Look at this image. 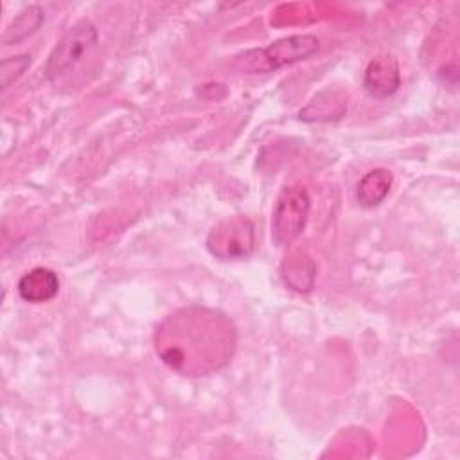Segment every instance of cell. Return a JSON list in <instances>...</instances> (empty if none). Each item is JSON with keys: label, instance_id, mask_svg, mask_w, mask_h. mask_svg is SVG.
Wrapping results in <instances>:
<instances>
[{"label": "cell", "instance_id": "cell-8", "mask_svg": "<svg viewBox=\"0 0 460 460\" xmlns=\"http://www.w3.org/2000/svg\"><path fill=\"white\" fill-rule=\"evenodd\" d=\"M280 277L289 289L298 293H307L314 286L316 266L305 252L295 250L284 259L280 266Z\"/></svg>", "mask_w": 460, "mask_h": 460}, {"label": "cell", "instance_id": "cell-2", "mask_svg": "<svg viewBox=\"0 0 460 460\" xmlns=\"http://www.w3.org/2000/svg\"><path fill=\"white\" fill-rule=\"evenodd\" d=\"M318 50V38L313 34H295L277 40L264 49H253L235 59L243 74H264L280 66L302 61Z\"/></svg>", "mask_w": 460, "mask_h": 460}, {"label": "cell", "instance_id": "cell-6", "mask_svg": "<svg viewBox=\"0 0 460 460\" xmlns=\"http://www.w3.org/2000/svg\"><path fill=\"white\" fill-rule=\"evenodd\" d=\"M363 84L367 92L377 99H385L397 92L401 84L399 65L392 56L374 58L363 75Z\"/></svg>", "mask_w": 460, "mask_h": 460}, {"label": "cell", "instance_id": "cell-12", "mask_svg": "<svg viewBox=\"0 0 460 460\" xmlns=\"http://www.w3.org/2000/svg\"><path fill=\"white\" fill-rule=\"evenodd\" d=\"M31 65V56L22 54L16 58H7L2 61V70H0V81H2V88H9L11 83H14Z\"/></svg>", "mask_w": 460, "mask_h": 460}, {"label": "cell", "instance_id": "cell-1", "mask_svg": "<svg viewBox=\"0 0 460 460\" xmlns=\"http://www.w3.org/2000/svg\"><path fill=\"white\" fill-rule=\"evenodd\" d=\"M235 347V325L210 307H181L165 316L155 331V350L162 363L189 377L221 370Z\"/></svg>", "mask_w": 460, "mask_h": 460}, {"label": "cell", "instance_id": "cell-5", "mask_svg": "<svg viewBox=\"0 0 460 460\" xmlns=\"http://www.w3.org/2000/svg\"><path fill=\"white\" fill-rule=\"evenodd\" d=\"M207 248L217 259L248 257L255 248L253 223L244 216L219 221L207 237Z\"/></svg>", "mask_w": 460, "mask_h": 460}, {"label": "cell", "instance_id": "cell-3", "mask_svg": "<svg viewBox=\"0 0 460 460\" xmlns=\"http://www.w3.org/2000/svg\"><path fill=\"white\" fill-rule=\"evenodd\" d=\"M311 199L304 185L295 183L282 189L271 216V239L277 246L296 241L307 223Z\"/></svg>", "mask_w": 460, "mask_h": 460}, {"label": "cell", "instance_id": "cell-9", "mask_svg": "<svg viewBox=\"0 0 460 460\" xmlns=\"http://www.w3.org/2000/svg\"><path fill=\"white\" fill-rule=\"evenodd\" d=\"M392 172L388 169L377 167L368 171L358 183L356 189V198L358 203L365 208H372L379 205L390 192L392 187Z\"/></svg>", "mask_w": 460, "mask_h": 460}, {"label": "cell", "instance_id": "cell-7", "mask_svg": "<svg viewBox=\"0 0 460 460\" xmlns=\"http://www.w3.org/2000/svg\"><path fill=\"white\" fill-rule=\"evenodd\" d=\"M59 291V279L49 268H32L18 280V295L31 304L52 300Z\"/></svg>", "mask_w": 460, "mask_h": 460}, {"label": "cell", "instance_id": "cell-4", "mask_svg": "<svg viewBox=\"0 0 460 460\" xmlns=\"http://www.w3.org/2000/svg\"><path fill=\"white\" fill-rule=\"evenodd\" d=\"M97 41V29L90 20L74 23L52 49L47 65V79H58L66 74Z\"/></svg>", "mask_w": 460, "mask_h": 460}, {"label": "cell", "instance_id": "cell-11", "mask_svg": "<svg viewBox=\"0 0 460 460\" xmlns=\"http://www.w3.org/2000/svg\"><path fill=\"white\" fill-rule=\"evenodd\" d=\"M43 20H45V13L41 11V7H38V5L25 7L13 20V23L5 29L4 36H2V43L4 45H13V43H18V41L25 40L27 36H31L32 32H36L40 29Z\"/></svg>", "mask_w": 460, "mask_h": 460}, {"label": "cell", "instance_id": "cell-10", "mask_svg": "<svg viewBox=\"0 0 460 460\" xmlns=\"http://www.w3.org/2000/svg\"><path fill=\"white\" fill-rule=\"evenodd\" d=\"M347 110V95L341 92L318 93L302 111V120H334L343 117Z\"/></svg>", "mask_w": 460, "mask_h": 460}]
</instances>
